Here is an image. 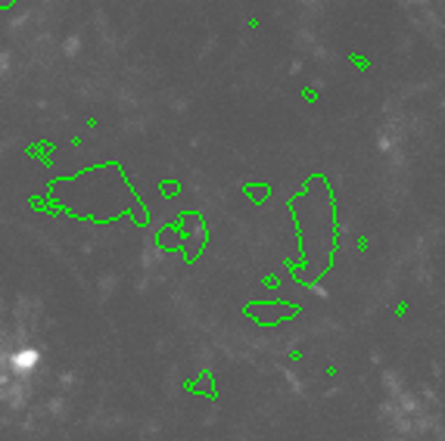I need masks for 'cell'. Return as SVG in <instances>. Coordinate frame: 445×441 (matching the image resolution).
Masks as SVG:
<instances>
[{"instance_id":"1","label":"cell","mask_w":445,"mask_h":441,"mask_svg":"<svg viewBox=\"0 0 445 441\" xmlns=\"http://www.w3.org/2000/svg\"><path fill=\"white\" fill-rule=\"evenodd\" d=\"M38 360H41V354H38V348H19V351H13V358H10V367L16 373H31L38 367Z\"/></svg>"}]
</instances>
